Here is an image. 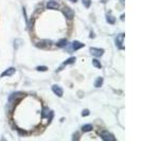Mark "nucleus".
<instances>
[{"label":"nucleus","instance_id":"1","mask_svg":"<svg viewBox=\"0 0 159 141\" xmlns=\"http://www.w3.org/2000/svg\"><path fill=\"white\" fill-rule=\"evenodd\" d=\"M99 135H100V137H101L104 141H115V140H116L115 136H114L111 133H109L108 130H101V131L99 133Z\"/></svg>","mask_w":159,"mask_h":141},{"label":"nucleus","instance_id":"2","mask_svg":"<svg viewBox=\"0 0 159 141\" xmlns=\"http://www.w3.org/2000/svg\"><path fill=\"white\" fill-rule=\"evenodd\" d=\"M90 54L92 56H96V57H101L103 54H104V50L101 49V48H95V47H91L90 48Z\"/></svg>","mask_w":159,"mask_h":141},{"label":"nucleus","instance_id":"3","mask_svg":"<svg viewBox=\"0 0 159 141\" xmlns=\"http://www.w3.org/2000/svg\"><path fill=\"white\" fill-rule=\"evenodd\" d=\"M63 14L65 15V17L69 20H71L74 17V12L70 9V8H64L63 9Z\"/></svg>","mask_w":159,"mask_h":141},{"label":"nucleus","instance_id":"4","mask_svg":"<svg viewBox=\"0 0 159 141\" xmlns=\"http://www.w3.org/2000/svg\"><path fill=\"white\" fill-rule=\"evenodd\" d=\"M124 36H125V34L122 33V34H119V35L117 36V38H116V44H117V46L119 47V49H124V46L122 45Z\"/></svg>","mask_w":159,"mask_h":141},{"label":"nucleus","instance_id":"5","mask_svg":"<svg viewBox=\"0 0 159 141\" xmlns=\"http://www.w3.org/2000/svg\"><path fill=\"white\" fill-rule=\"evenodd\" d=\"M52 91H53L57 97H63V95H64L63 88L59 87L58 85H53V86H52Z\"/></svg>","mask_w":159,"mask_h":141},{"label":"nucleus","instance_id":"6","mask_svg":"<svg viewBox=\"0 0 159 141\" xmlns=\"http://www.w3.org/2000/svg\"><path fill=\"white\" fill-rule=\"evenodd\" d=\"M21 97H24L22 92H14L9 97V102H14L15 100H19Z\"/></svg>","mask_w":159,"mask_h":141},{"label":"nucleus","instance_id":"7","mask_svg":"<svg viewBox=\"0 0 159 141\" xmlns=\"http://www.w3.org/2000/svg\"><path fill=\"white\" fill-rule=\"evenodd\" d=\"M15 72H16V69H15L14 67H11V68L7 69L6 71H3V72L1 73V78H2V77H11V76H13Z\"/></svg>","mask_w":159,"mask_h":141},{"label":"nucleus","instance_id":"8","mask_svg":"<svg viewBox=\"0 0 159 141\" xmlns=\"http://www.w3.org/2000/svg\"><path fill=\"white\" fill-rule=\"evenodd\" d=\"M47 8L48 9H50V10H58L59 9V3L58 2H56V1H49L48 3H47Z\"/></svg>","mask_w":159,"mask_h":141},{"label":"nucleus","instance_id":"9","mask_svg":"<svg viewBox=\"0 0 159 141\" xmlns=\"http://www.w3.org/2000/svg\"><path fill=\"white\" fill-rule=\"evenodd\" d=\"M85 45L83 44V43H81V41H73L72 43V45H71V47H72V51H75V50H78V49H81V48H83Z\"/></svg>","mask_w":159,"mask_h":141},{"label":"nucleus","instance_id":"10","mask_svg":"<svg viewBox=\"0 0 159 141\" xmlns=\"http://www.w3.org/2000/svg\"><path fill=\"white\" fill-rule=\"evenodd\" d=\"M51 44H52V41L46 39V40H43V41L36 44V47H37V48H40V49H44V48H46L47 46H49V45H51Z\"/></svg>","mask_w":159,"mask_h":141},{"label":"nucleus","instance_id":"11","mask_svg":"<svg viewBox=\"0 0 159 141\" xmlns=\"http://www.w3.org/2000/svg\"><path fill=\"white\" fill-rule=\"evenodd\" d=\"M74 62H75V57H73V56H72V57H69L68 59H66V60L63 63V66H62L59 69H62L63 67H65V66H67V65H71V64H73Z\"/></svg>","mask_w":159,"mask_h":141},{"label":"nucleus","instance_id":"12","mask_svg":"<svg viewBox=\"0 0 159 141\" xmlns=\"http://www.w3.org/2000/svg\"><path fill=\"white\" fill-rule=\"evenodd\" d=\"M103 83H104V79L100 77V78H98V79L96 80V82H95V87L99 88V87H101V86L103 85Z\"/></svg>","mask_w":159,"mask_h":141},{"label":"nucleus","instance_id":"13","mask_svg":"<svg viewBox=\"0 0 159 141\" xmlns=\"http://www.w3.org/2000/svg\"><path fill=\"white\" fill-rule=\"evenodd\" d=\"M93 129L92 125L91 124H85L83 127H82V131L83 133H88V131H91Z\"/></svg>","mask_w":159,"mask_h":141},{"label":"nucleus","instance_id":"14","mask_svg":"<svg viewBox=\"0 0 159 141\" xmlns=\"http://www.w3.org/2000/svg\"><path fill=\"white\" fill-rule=\"evenodd\" d=\"M106 20H107V22L110 23V25H114V23L116 22V18H115L114 16H111L109 13L106 15Z\"/></svg>","mask_w":159,"mask_h":141},{"label":"nucleus","instance_id":"15","mask_svg":"<svg viewBox=\"0 0 159 141\" xmlns=\"http://www.w3.org/2000/svg\"><path fill=\"white\" fill-rule=\"evenodd\" d=\"M67 44H68V41H67V39H60L57 44H56V46L58 47V48H64V47H66L67 46Z\"/></svg>","mask_w":159,"mask_h":141},{"label":"nucleus","instance_id":"16","mask_svg":"<svg viewBox=\"0 0 159 141\" xmlns=\"http://www.w3.org/2000/svg\"><path fill=\"white\" fill-rule=\"evenodd\" d=\"M49 114H50L49 108H48V107H46V106H44V108H43V112H41L43 118H48V117H49Z\"/></svg>","mask_w":159,"mask_h":141},{"label":"nucleus","instance_id":"17","mask_svg":"<svg viewBox=\"0 0 159 141\" xmlns=\"http://www.w3.org/2000/svg\"><path fill=\"white\" fill-rule=\"evenodd\" d=\"M92 64H93V66H95V67H97V68H99V69H100V68H102L101 63H100L98 59H96V58L92 60Z\"/></svg>","mask_w":159,"mask_h":141},{"label":"nucleus","instance_id":"18","mask_svg":"<svg viewBox=\"0 0 159 141\" xmlns=\"http://www.w3.org/2000/svg\"><path fill=\"white\" fill-rule=\"evenodd\" d=\"M82 2L84 4V7H86V8H89L91 6V0H82Z\"/></svg>","mask_w":159,"mask_h":141},{"label":"nucleus","instance_id":"19","mask_svg":"<svg viewBox=\"0 0 159 141\" xmlns=\"http://www.w3.org/2000/svg\"><path fill=\"white\" fill-rule=\"evenodd\" d=\"M36 70H38V71H47L48 68L46 66H38L36 67Z\"/></svg>","mask_w":159,"mask_h":141},{"label":"nucleus","instance_id":"20","mask_svg":"<svg viewBox=\"0 0 159 141\" xmlns=\"http://www.w3.org/2000/svg\"><path fill=\"white\" fill-rule=\"evenodd\" d=\"M89 114H90V111H89L88 109H84V110L82 111V116H83V117H86V116H88Z\"/></svg>","mask_w":159,"mask_h":141},{"label":"nucleus","instance_id":"21","mask_svg":"<svg viewBox=\"0 0 159 141\" xmlns=\"http://www.w3.org/2000/svg\"><path fill=\"white\" fill-rule=\"evenodd\" d=\"M33 22H34V19L32 18L31 20H30V22H28L29 23V26H28V29L29 30H32V27H33Z\"/></svg>","mask_w":159,"mask_h":141},{"label":"nucleus","instance_id":"22","mask_svg":"<svg viewBox=\"0 0 159 141\" xmlns=\"http://www.w3.org/2000/svg\"><path fill=\"white\" fill-rule=\"evenodd\" d=\"M18 131H20V133H21V134H24V135L27 133V131H25V130H22V129H18Z\"/></svg>","mask_w":159,"mask_h":141},{"label":"nucleus","instance_id":"23","mask_svg":"<svg viewBox=\"0 0 159 141\" xmlns=\"http://www.w3.org/2000/svg\"><path fill=\"white\" fill-rule=\"evenodd\" d=\"M71 1H73V2H75V1H76V0H71Z\"/></svg>","mask_w":159,"mask_h":141}]
</instances>
